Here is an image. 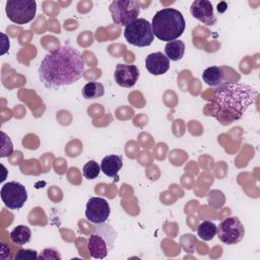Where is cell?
<instances>
[{
    "label": "cell",
    "mask_w": 260,
    "mask_h": 260,
    "mask_svg": "<svg viewBox=\"0 0 260 260\" xmlns=\"http://www.w3.org/2000/svg\"><path fill=\"white\" fill-rule=\"evenodd\" d=\"M38 259H46V260H48V259H61V255L57 250L47 248L43 251V253L41 255H39Z\"/></svg>",
    "instance_id": "23"
},
{
    "label": "cell",
    "mask_w": 260,
    "mask_h": 260,
    "mask_svg": "<svg viewBox=\"0 0 260 260\" xmlns=\"http://www.w3.org/2000/svg\"><path fill=\"white\" fill-rule=\"evenodd\" d=\"M84 71L83 56L72 47L62 46L44 57L39 67V77L46 88L58 89L78 81Z\"/></svg>",
    "instance_id": "1"
},
{
    "label": "cell",
    "mask_w": 260,
    "mask_h": 260,
    "mask_svg": "<svg viewBox=\"0 0 260 260\" xmlns=\"http://www.w3.org/2000/svg\"><path fill=\"white\" fill-rule=\"evenodd\" d=\"M105 94V87L101 82L89 81L82 88V95L86 100H93Z\"/></svg>",
    "instance_id": "18"
},
{
    "label": "cell",
    "mask_w": 260,
    "mask_h": 260,
    "mask_svg": "<svg viewBox=\"0 0 260 260\" xmlns=\"http://www.w3.org/2000/svg\"><path fill=\"white\" fill-rule=\"evenodd\" d=\"M2 38H3V42H2V52H1V55L5 54L8 50H9V39L7 38V36L5 34H1Z\"/></svg>",
    "instance_id": "24"
},
{
    "label": "cell",
    "mask_w": 260,
    "mask_h": 260,
    "mask_svg": "<svg viewBox=\"0 0 260 260\" xmlns=\"http://www.w3.org/2000/svg\"><path fill=\"white\" fill-rule=\"evenodd\" d=\"M114 77L118 85L122 87H132L139 77L138 67L133 64H117Z\"/></svg>",
    "instance_id": "12"
},
{
    "label": "cell",
    "mask_w": 260,
    "mask_h": 260,
    "mask_svg": "<svg viewBox=\"0 0 260 260\" xmlns=\"http://www.w3.org/2000/svg\"><path fill=\"white\" fill-rule=\"evenodd\" d=\"M1 135H2V147H1V154L0 156L1 157H4V156H7V155H10L13 151V145H12V142L10 144H6L7 142V135L4 133V132H1Z\"/></svg>",
    "instance_id": "22"
},
{
    "label": "cell",
    "mask_w": 260,
    "mask_h": 260,
    "mask_svg": "<svg viewBox=\"0 0 260 260\" xmlns=\"http://www.w3.org/2000/svg\"><path fill=\"white\" fill-rule=\"evenodd\" d=\"M101 171V166L95 160H89L83 166L82 174L85 179L93 180L99 177Z\"/></svg>",
    "instance_id": "20"
},
{
    "label": "cell",
    "mask_w": 260,
    "mask_h": 260,
    "mask_svg": "<svg viewBox=\"0 0 260 260\" xmlns=\"http://www.w3.org/2000/svg\"><path fill=\"white\" fill-rule=\"evenodd\" d=\"M31 231L28 226L19 224L10 232V240L15 245H24L30 241Z\"/></svg>",
    "instance_id": "17"
},
{
    "label": "cell",
    "mask_w": 260,
    "mask_h": 260,
    "mask_svg": "<svg viewBox=\"0 0 260 260\" xmlns=\"http://www.w3.org/2000/svg\"><path fill=\"white\" fill-rule=\"evenodd\" d=\"M117 232L110 224L94 223L87 241V248L92 258L104 259L113 249L117 240Z\"/></svg>",
    "instance_id": "4"
},
{
    "label": "cell",
    "mask_w": 260,
    "mask_h": 260,
    "mask_svg": "<svg viewBox=\"0 0 260 260\" xmlns=\"http://www.w3.org/2000/svg\"><path fill=\"white\" fill-rule=\"evenodd\" d=\"M216 229L217 226L215 225L214 222L209 220H204L198 225L197 234L199 238H201L203 241H210L216 235Z\"/></svg>",
    "instance_id": "19"
},
{
    "label": "cell",
    "mask_w": 260,
    "mask_h": 260,
    "mask_svg": "<svg viewBox=\"0 0 260 260\" xmlns=\"http://www.w3.org/2000/svg\"><path fill=\"white\" fill-rule=\"evenodd\" d=\"M114 23L127 26L138 18L140 6L135 0H115L109 6Z\"/></svg>",
    "instance_id": "6"
},
{
    "label": "cell",
    "mask_w": 260,
    "mask_h": 260,
    "mask_svg": "<svg viewBox=\"0 0 260 260\" xmlns=\"http://www.w3.org/2000/svg\"><path fill=\"white\" fill-rule=\"evenodd\" d=\"M5 12L9 20L16 24H25L31 21L37 12L35 0H8Z\"/></svg>",
    "instance_id": "7"
},
{
    "label": "cell",
    "mask_w": 260,
    "mask_h": 260,
    "mask_svg": "<svg viewBox=\"0 0 260 260\" xmlns=\"http://www.w3.org/2000/svg\"><path fill=\"white\" fill-rule=\"evenodd\" d=\"M145 67L152 75H161L170 69V60L162 52L151 53L145 58Z\"/></svg>",
    "instance_id": "13"
},
{
    "label": "cell",
    "mask_w": 260,
    "mask_h": 260,
    "mask_svg": "<svg viewBox=\"0 0 260 260\" xmlns=\"http://www.w3.org/2000/svg\"><path fill=\"white\" fill-rule=\"evenodd\" d=\"M203 81L210 86H218L224 80L223 68L219 66H210L202 73Z\"/></svg>",
    "instance_id": "15"
},
{
    "label": "cell",
    "mask_w": 260,
    "mask_h": 260,
    "mask_svg": "<svg viewBox=\"0 0 260 260\" xmlns=\"http://www.w3.org/2000/svg\"><path fill=\"white\" fill-rule=\"evenodd\" d=\"M1 199L9 209L21 208L27 200V191L25 187L15 181L4 184L1 188Z\"/></svg>",
    "instance_id": "9"
},
{
    "label": "cell",
    "mask_w": 260,
    "mask_h": 260,
    "mask_svg": "<svg viewBox=\"0 0 260 260\" xmlns=\"http://www.w3.org/2000/svg\"><path fill=\"white\" fill-rule=\"evenodd\" d=\"M191 15L205 25H214L216 16L213 12V7L208 0H195L190 6Z\"/></svg>",
    "instance_id": "11"
},
{
    "label": "cell",
    "mask_w": 260,
    "mask_h": 260,
    "mask_svg": "<svg viewBox=\"0 0 260 260\" xmlns=\"http://www.w3.org/2000/svg\"><path fill=\"white\" fill-rule=\"evenodd\" d=\"M151 23L144 18H137L124 28V38L135 47H147L153 41Z\"/></svg>",
    "instance_id": "5"
},
{
    "label": "cell",
    "mask_w": 260,
    "mask_h": 260,
    "mask_svg": "<svg viewBox=\"0 0 260 260\" xmlns=\"http://www.w3.org/2000/svg\"><path fill=\"white\" fill-rule=\"evenodd\" d=\"M38 258L39 256L37 251L29 250V249H21L15 255V259H38Z\"/></svg>",
    "instance_id": "21"
},
{
    "label": "cell",
    "mask_w": 260,
    "mask_h": 260,
    "mask_svg": "<svg viewBox=\"0 0 260 260\" xmlns=\"http://www.w3.org/2000/svg\"><path fill=\"white\" fill-rule=\"evenodd\" d=\"M109 202L101 197H91L88 199L85 208L86 218L94 223H104L110 216Z\"/></svg>",
    "instance_id": "10"
},
{
    "label": "cell",
    "mask_w": 260,
    "mask_h": 260,
    "mask_svg": "<svg viewBox=\"0 0 260 260\" xmlns=\"http://www.w3.org/2000/svg\"><path fill=\"white\" fill-rule=\"evenodd\" d=\"M257 91L250 85L241 82H222L206 105L205 114L223 125L231 124L243 117L255 102Z\"/></svg>",
    "instance_id": "2"
},
{
    "label": "cell",
    "mask_w": 260,
    "mask_h": 260,
    "mask_svg": "<svg viewBox=\"0 0 260 260\" xmlns=\"http://www.w3.org/2000/svg\"><path fill=\"white\" fill-rule=\"evenodd\" d=\"M153 36L164 42H172L180 38L186 27L183 14L175 8H162L152 17Z\"/></svg>",
    "instance_id": "3"
},
{
    "label": "cell",
    "mask_w": 260,
    "mask_h": 260,
    "mask_svg": "<svg viewBox=\"0 0 260 260\" xmlns=\"http://www.w3.org/2000/svg\"><path fill=\"white\" fill-rule=\"evenodd\" d=\"M216 235L220 242L225 245H236L241 242L245 236V228L241 220L236 217L223 219L216 229Z\"/></svg>",
    "instance_id": "8"
},
{
    "label": "cell",
    "mask_w": 260,
    "mask_h": 260,
    "mask_svg": "<svg viewBox=\"0 0 260 260\" xmlns=\"http://www.w3.org/2000/svg\"><path fill=\"white\" fill-rule=\"evenodd\" d=\"M123 167V157L118 154H110L105 156L101 162L102 172L116 181L119 180L118 173Z\"/></svg>",
    "instance_id": "14"
},
{
    "label": "cell",
    "mask_w": 260,
    "mask_h": 260,
    "mask_svg": "<svg viewBox=\"0 0 260 260\" xmlns=\"http://www.w3.org/2000/svg\"><path fill=\"white\" fill-rule=\"evenodd\" d=\"M185 53V44L183 41L175 40L167 43L165 46V54L169 60L178 61L183 58Z\"/></svg>",
    "instance_id": "16"
}]
</instances>
